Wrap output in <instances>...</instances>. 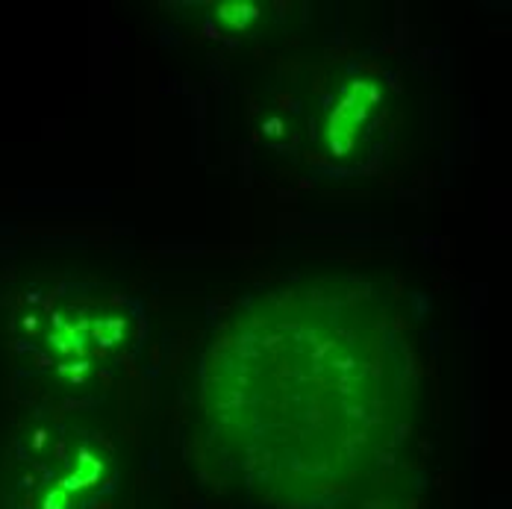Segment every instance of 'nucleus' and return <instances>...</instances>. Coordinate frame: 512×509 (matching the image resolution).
<instances>
[{
	"mask_svg": "<svg viewBox=\"0 0 512 509\" xmlns=\"http://www.w3.org/2000/svg\"><path fill=\"white\" fill-rule=\"evenodd\" d=\"M24 327L42 342L45 362L68 389L101 386L139 333L136 312L118 295L101 292L62 298L45 315H27Z\"/></svg>",
	"mask_w": 512,
	"mask_h": 509,
	"instance_id": "obj_1",
	"label": "nucleus"
},
{
	"mask_svg": "<svg viewBox=\"0 0 512 509\" xmlns=\"http://www.w3.org/2000/svg\"><path fill=\"white\" fill-rule=\"evenodd\" d=\"M380 106V89L371 83H351L342 89L336 109L327 121V139H330V153H351L357 148V133H365L371 124L374 109Z\"/></svg>",
	"mask_w": 512,
	"mask_h": 509,
	"instance_id": "obj_3",
	"label": "nucleus"
},
{
	"mask_svg": "<svg viewBox=\"0 0 512 509\" xmlns=\"http://www.w3.org/2000/svg\"><path fill=\"white\" fill-rule=\"evenodd\" d=\"M27 509H101L115 492L118 459L101 430L42 427L30 442Z\"/></svg>",
	"mask_w": 512,
	"mask_h": 509,
	"instance_id": "obj_2",
	"label": "nucleus"
}]
</instances>
